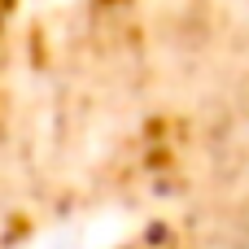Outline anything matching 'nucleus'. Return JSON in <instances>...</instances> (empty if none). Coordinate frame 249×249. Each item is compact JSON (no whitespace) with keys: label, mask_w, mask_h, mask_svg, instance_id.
<instances>
[{"label":"nucleus","mask_w":249,"mask_h":249,"mask_svg":"<svg viewBox=\"0 0 249 249\" xmlns=\"http://www.w3.org/2000/svg\"><path fill=\"white\" fill-rule=\"evenodd\" d=\"M232 249H249V219L236 228V241H232Z\"/></svg>","instance_id":"nucleus-1"}]
</instances>
